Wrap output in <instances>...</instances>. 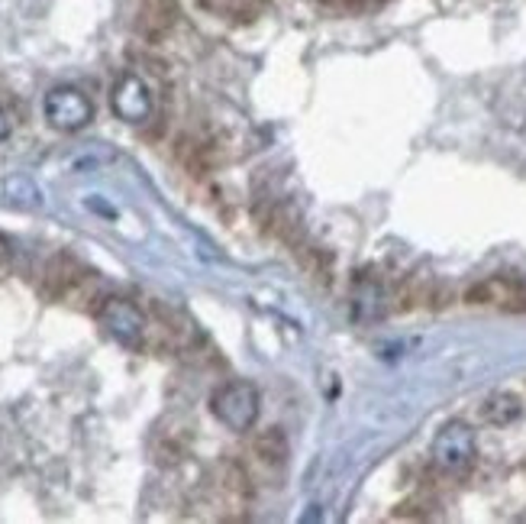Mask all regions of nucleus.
Segmentation results:
<instances>
[{"label": "nucleus", "instance_id": "f257e3e1", "mask_svg": "<svg viewBox=\"0 0 526 524\" xmlns=\"http://www.w3.org/2000/svg\"><path fill=\"white\" fill-rule=\"evenodd\" d=\"M97 285H101L97 282V272L81 266L68 253L52 256L43 272V295L49 301H87Z\"/></svg>", "mask_w": 526, "mask_h": 524}, {"label": "nucleus", "instance_id": "f03ea898", "mask_svg": "<svg viewBox=\"0 0 526 524\" xmlns=\"http://www.w3.org/2000/svg\"><path fill=\"white\" fill-rule=\"evenodd\" d=\"M210 411L213 418L223 428L236 430V434H245V430H253L255 421H259V388L253 382H226L213 392L210 398Z\"/></svg>", "mask_w": 526, "mask_h": 524}, {"label": "nucleus", "instance_id": "7ed1b4c3", "mask_svg": "<svg viewBox=\"0 0 526 524\" xmlns=\"http://www.w3.org/2000/svg\"><path fill=\"white\" fill-rule=\"evenodd\" d=\"M475 430L465 421H449L440 428V434L432 437L430 457L436 463V469H442L449 476H461L469 473L471 463H475Z\"/></svg>", "mask_w": 526, "mask_h": 524}, {"label": "nucleus", "instance_id": "20e7f679", "mask_svg": "<svg viewBox=\"0 0 526 524\" xmlns=\"http://www.w3.org/2000/svg\"><path fill=\"white\" fill-rule=\"evenodd\" d=\"M94 314L97 320H101V328L107 330L120 347L139 349L145 343V328H149V324H145V314L139 311L133 301L107 295V298H101Z\"/></svg>", "mask_w": 526, "mask_h": 524}, {"label": "nucleus", "instance_id": "39448f33", "mask_svg": "<svg viewBox=\"0 0 526 524\" xmlns=\"http://www.w3.org/2000/svg\"><path fill=\"white\" fill-rule=\"evenodd\" d=\"M43 114L45 120H49V126H55V130L78 133L94 120V104H91V97H87L84 91L62 85V87H52L49 95H45Z\"/></svg>", "mask_w": 526, "mask_h": 524}, {"label": "nucleus", "instance_id": "423d86ee", "mask_svg": "<svg viewBox=\"0 0 526 524\" xmlns=\"http://www.w3.org/2000/svg\"><path fill=\"white\" fill-rule=\"evenodd\" d=\"M110 107H114V114L120 116V120H126V124H145L152 116V95L149 87H145V81L133 72L120 75L114 91H110Z\"/></svg>", "mask_w": 526, "mask_h": 524}, {"label": "nucleus", "instance_id": "0eeeda50", "mask_svg": "<svg viewBox=\"0 0 526 524\" xmlns=\"http://www.w3.org/2000/svg\"><path fill=\"white\" fill-rule=\"evenodd\" d=\"M469 305H498L504 311H526V285L517 278H484L465 291Z\"/></svg>", "mask_w": 526, "mask_h": 524}, {"label": "nucleus", "instance_id": "6e6552de", "mask_svg": "<svg viewBox=\"0 0 526 524\" xmlns=\"http://www.w3.org/2000/svg\"><path fill=\"white\" fill-rule=\"evenodd\" d=\"M388 288L382 285V278L375 276H359L352 288V320L359 324H375L388 314Z\"/></svg>", "mask_w": 526, "mask_h": 524}, {"label": "nucleus", "instance_id": "1a4fd4ad", "mask_svg": "<svg viewBox=\"0 0 526 524\" xmlns=\"http://www.w3.org/2000/svg\"><path fill=\"white\" fill-rule=\"evenodd\" d=\"M216 492H220V502H223L226 509H245V505H249V499H253V482H249V473H245L236 459L220 463Z\"/></svg>", "mask_w": 526, "mask_h": 524}, {"label": "nucleus", "instance_id": "9d476101", "mask_svg": "<svg viewBox=\"0 0 526 524\" xmlns=\"http://www.w3.org/2000/svg\"><path fill=\"white\" fill-rule=\"evenodd\" d=\"M174 16H178L174 0H145L136 14V29L145 39H159L174 26Z\"/></svg>", "mask_w": 526, "mask_h": 524}, {"label": "nucleus", "instance_id": "9b49d317", "mask_svg": "<svg viewBox=\"0 0 526 524\" xmlns=\"http://www.w3.org/2000/svg\"><path fill=\"white\" fill-rule=\"evenodd\" d=\"M523 415V401L513 392H491L481 405V418L494 428H507V424L520 421Z\"/></svg>", "mask_w": 526, "mask_h": 524}, {"label": "nucleus", "instance_id": "f8f14e48", "mask_svg": "<svg viewBox=\"0 0 526 524\" xmlns=\"http://www.w3.org/2000/svg\"><path fill=\"white\" fill-rule=\"evenodd\" d=\"M152 457L159 466H174L188 457V430H174V428H162L155 434V444H152Z\"/></svg>", "mask_w": 526, "mask_h": 524}, {"label": "nucleus", "instance_id": "ddd939ff", "mask_svg": "<svg viewBox=\"0 0 526 524\" xmlns=\"http://www.w3.org/2000/svg\"><path fill=\"white\" fill-rule=\"evenodd\" d=\"M253 453L265 466H284L288 463V437H284L278 428L262 430V434H255V440H253Z\"/></svg>", "mask_w": 526, "mask_h": 524}, {"label": "nucleus", "instance_id": "4468645a", "mask_svg": "<svg viewBox=\"0 0 526 524\" xmlns=\"http://www.w3.org/2000/svg\"><path fill=\"white\" fill-rule=\"evenodd\" d=\"M294 253H297V262H301L303 269L311 272L320 285H330L332 282V256L326 249L313 247V243H294Z\"/></svg>", "mask_w": 526, "mask_h": 524}, {"label": "nucleus", "instance_id": "2eb2a0df", "mask_svg": "<svg viewBox=\"0 0 526 524\" xmlns=\"http://www.w3.org/2000/svg\"><path fill=\"white\" fill-rule=\"evenodd\" d=\"M178 159L184 162L191 175H207L213 159H210V146L207 143H197V139H181L178 146Z\"/></svg>", "mask_w": 526, "mask_h": 524}, {"label": "nucleus", "instance_id": "dca6fc26", "mask_svg": "<svg viewBox=\"0 0 526 524\" xmlns=\"http://www.w3.org/2000/svg\"><path fill=\"white\" fill-rule=\"evenodd\" d=\"M201 7L220 16H239V20H253V10H245V0H201Z\"/></svg>", "mask_w": 526, "mask_h": 524}, {"label": "nucleus", "instance_id": "f3484780", "mask_svg": "<svg viewBox=\"0 0 526 524\" xmlns=\"http://www.w3.org/2000/svg\"><path fill=\"white\" fill-rule=\"evenodd\" d=\"M7 195L14 197V201H20V204H39V188L29 178H7Z\"/></svg>", "mask_w": 526, "mask_h": 524}, {"label": "nucleus", "instance_id": "a211bd4d", "mask_svg": "<svg viewBox=\"0 0 526 524\" xmlns=\"http://www.w3.org/2000/svg\"><path fill=\"white\" fill-rule=\"evenodd\" d=\"M420 505H413V502H407V505H401V509L394 511V518H417V521H423L426 518V511H417Z\"/></svg>", "mask_w": 526, "mask_h": 524}, {"label": "nucleus", "instance_id": "6ab92c4d", "mask_svg": "<svg viewBox=\"0 0 526 524\" xmlns=\"http://www.w3.org/2000/svg\"><path fill=\"white\" fill-rule=\"evenodd\" d=\"M10 259H14V243L7 233H0V266H7Z\"/></svg>", "mask_w": 526, "mask_h": 524}, {"label": "nucleus", "instance_id": "aec40b11", "mask_svg": "<svg viewBox=\"0 0 526 524\" xmlns=\"http://www.w3.org/2000/svg\"><path fill=\"white\" fill-rule=\"evenodd\" d=\"M7 136H10V120H7V114L0 110V143H4Z\"/></svg>", "mask_w": 526, "mask_h": 524}]
</instances>
